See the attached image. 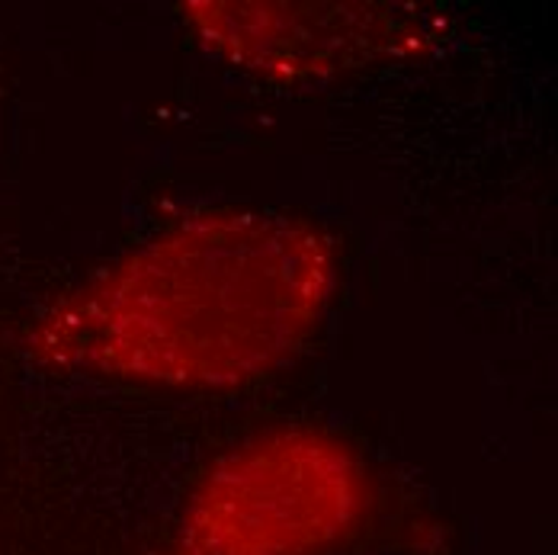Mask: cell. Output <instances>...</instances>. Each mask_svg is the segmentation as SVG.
<instances>
[{
    "label": "cell",
    "instance_id": "3957f363",
    "mask_svg": "<svg viewBox=\"0 0 558 555\" xmlns=\"http://www.w3.org/2000/svg\"><path fill=\"white\" fill-rule=\"evenodd\" d=\"M186 10L209 49L286 77L356 68L430 39L414 13L391 7L190 3Z\"/></svg>",
    "mask_w": 558,
    "mask_h": 555
},
{
    "label": "cell",
    "instance_id": "6da1fadb",
    "mask_svg": "<svg viewBox=\"0 0 558 555\" xmlns=\"http://www.w3.org/2000/svg\"><path fill=\"white\" fill-rule=\"evenodd\" d=\"M335 248L305 219L213 213L132 251L39 322V360L112 379L231 389L270 376L318 328Z\"/></svg>",
    "mask_w": 558,
    "mask_h": 555
},
{
    "label": "cell",
    "instance_id": "7a4b0ae2",
    "mask_svg": "<svg viewBox=\"0 0 558 555\" xmlns=\"http://www.w3.org/2000/svg\"><path fill=\"white\" fill-rule=\"evenodd\" d=\"M366 510L356 456L315 431H277L222 459L190 498L168 555H322Z\"/></svg>",
    "mask_w": 558,
    "mask_h": 555
}]
</instances>
